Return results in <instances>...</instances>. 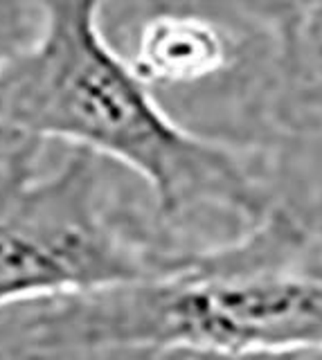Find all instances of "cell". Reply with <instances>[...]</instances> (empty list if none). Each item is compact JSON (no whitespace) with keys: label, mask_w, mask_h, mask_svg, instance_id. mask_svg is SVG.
<instances>
[{"label":"cell","mask_w":322,"mask_h":360,"mask_svg":"<svg viewBox=\"0 0 322 360\" xmlns=\"http://www.w3.org/2000/svg\"><path fill=\"white\" fill-rule=\"evenodd\" d=\"M239 354L322 347V248L273 210L239 241L129 284L0 311V358L63 347Z\"/></svg>","instance_id":"obj_1"},{"label":"cell","mask_w":322,"mask_h":360,"mask_svg":"<svg viewBox=\"0 0 322 360\" xmlns=\"http://www.w3.org/2000/svg\"><path fill=\"white\" fill-rule=\"evenodd\" d=\"M104 3L39 0L37 41L0 75V115L43 142H68L136 174L162 225L201 210L264 221L275 207L239 153L179 127L108 43Z\"/></svg>","instance_id":"obj_2"},{"label":"cell","mask_w":322,"mask_h":360,"mask_svg":"<svg viewBox=\"0 0 322 360\" xmlns=\"http://www.w3.org/2000/svg\"><path fill=\"white\" fill-rule=\"evenodd\" d=\"M120 167L72 149L48 176H0V311L110 288L167 270L179 250L122 205Z\"/></svg>","instance_id":"obj_3"},{"label":"cell","mask_w":322,"mask_h":360,"mask_svg":"<svg viewBox=\"0 0 322 360\" xmlns=\"http://www.w3.org/2000/svg\"><path fill=\"white\" fill-rule=\"evenodd\" d=\"M129 61L147 86L187 84L212 75L224 63V43L203 20L158 16L142 27Z\"/></svg>","instance_id":"obj_4"},{"label":"cell","mask_w":322,"mask_h":360,"mask_svg":"<svg viewBox=\"0 0 322 360\" xmlns=\"http://www.w3.org/2000/svg\"><path fill=\"white\" fill-rule=\"evenodd\" d=\"M41 20L39 0H0V75L37 41ZM43 144L0 115V176L37 169Z\"/></svg>","instance_id":"obj_5"},{"label":"cell","mask_w":322,"mask_h":360,"mask_svg":"<svg viewBox=\"0 0 322 360\" xmlns=\"http://www.w3.org/2000/svg\"><path fill=\"white\" fill-rule=\"evenodd\" d=\"M0 360H192L185 352L155 347H124V345H106V347H63L46 349V352H23L3 356Z\"/></svg>","instance_id":"obj_6"},{"label":"cell","mask_w":322,"mask_h":360,"mask_svg":"<svg viewBox=\"0 0 322 360\" xmlns=\"http://www.w3.org/2000/svg\"><path fill=\"white\" fill-rule=\"evenodd\" d=\"M192 360H322V347H284L239 354H190Z\"/></svg>","instance_id":"obj_7"},{"label":"cell","mask_w":322,"mask_h":360,"mask_svg":"<svg viewBox=\"0 0 322 360\" xmlns=\"http://www.w3.org/2000/svg\"><path fill=\"white\" fill-rule=\"evenodd\" d=\"M304 32L309 45L314 48L316 56L322 63V0H311L304 18Z\"/></svg>","instance_id":"obj_8"}]
</instances>
